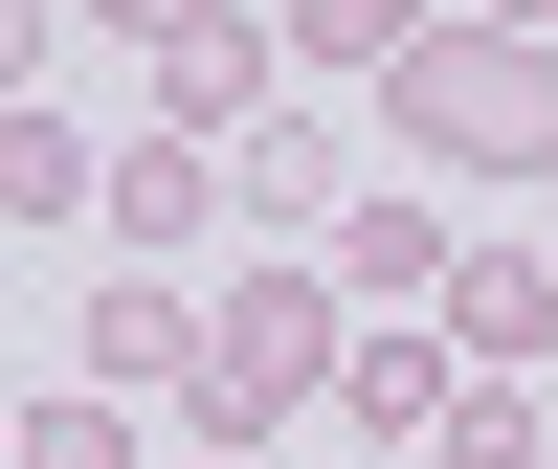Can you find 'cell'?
Instances as JSON below:
<instances>
[{
    "instance_id": "obj_1",
    "label": "cell",
    "mask_w": 558,
    "mask_h": 469,
    "mask_svg": "<svg viewBox=\"0 0 558 469\" xmlns=\"http://www.w3.org/2000/svg\"><path fill=\"white\" fill-rule=\"evenodd\" d=\"M202 313H223V336H202V402H179L202 447L313 425V402H336V358H357V291H336V268H246V291H202Z\"/></svg>"
},
{
    "instance_id": "obj_14",
    "label": "cell",
    "mask_w": 558,
    "mask_h": 469,
    "mask_svg": "<svg viewBox=\"0 0 558 469\" xmlns=\"http://www.w3.org/2000/svg\"><path fill=\"white\" fill-rule=\"evenodd\" d=\"M89 23H112V45H157V68H179V45L223 23V0H89Z\"/></svg>"
},
{
    "instance_id": "obj_11",
    "label": "cell",
    "mask_w": 558,
    "mask_h": 469,
    "mask_svg": "<svg viewBox=\"0 0 558 469\" xmlns=\"http://www.w3.org/2000/svg\"><path fill=\"white\" fill-rule=\"evenodd\" d=\"M23 469H157V447H134L112 381H68V402H23Z\"/></svg>"
},
{
    "instance_id": "obj_7",
    "label": "cell",
    "mask_w": 558,
    "mask_h": 469,
    "mask_svg": "<svg viewBox=\"0 0 558 469\" xmlns=\"http://www.w3.org/2000/svg\"><path fill=\"white\" fill-rule=\"evenodd\" d=\"M223 202H246V224H357V134L336 112H268L246 157H223Z\"/></svg>"
},
{
    "instance_id": "obj_6",
    "label": "cell",
    "mask_w": 558,
    "mask_h": 469,
    "mask_svg": "<svg viewBox=\"0 0 558 469\" xmlns=\"http://www.w3.org/2000/svg\"><path fill=\"white\" fill-rule=\"evenodd\" d=\"M447 268H470V224H425V179L336 224V291H357V313H447Z\"/></svg>"
},
{
    "instance_id": "obj_15",
    "label": "cell",
    "mask_w": 558,
    "mask_h": 469,
    "mask_svg": "<svg viewBox=\"0 0 558 469\" xmlns=\"http://www.w3.org/2000/svg\"><path fill=\"white\" fill-rule=\"evenodd\" d=\"M447 23H514V45H536V23H558V0H447Z\"/></svg>"
},
{
    "instance_id": "obj_13",
    "label": "cell",
    "mask_w": 558,
    "mask_h": 469,
    "mask_svg": "<svg viewBox=\"0 0 558 469\" xmlns=\"http://www.w3.org/2000/svg\"><path fill=\"white\" fill-rule=\"evenodd\" d=\"M45 68H68V0H0V112H45Z\"/></svg>"
},
{
    "instance_id": "obj_12",
    "label": "cell",
    "mask_w": 558,
    "mask_h": 469,
    "mask_svg": "<svg viewBox=\"0 0 558 469\" xmlns=\"http://www.w3.org/2000/svg\"><path fill=\"white\" fill-rule=\"evenodd\" d=\"M425 469H536V402H514V381H470V402L425 425Z\"/></svg>"
},
{
    "instance_id": "obj_16",
    "label": "cell",
    "mask_w": 558,
    "mask_h": 469,
    "mask_svg": "<svg viewBox=\"0 0 558 469\" xmlns=\"http://www.w3.org/2000/svg\"><path fill=\"white\" fill-rule=\"evenodd\" d=\"M0 469H23V425H0Z\"/></svg>"
},
{
    "instance_id": "obj_8",
    "label": "cell",
    "mask_w": 558,
    "mask_h": 469,
    "mask_svg": "<svg viewBox=\"0 0 558 469\" xmlns=\"http://www.w3.org/2000/svg\"><path fill=\"white\" fill-rule=\"evenodd\" d=\"M536 336H558V246H470L447 268V358H470V381H514Z\"/></svg>"
},
{
    "instance_id": "obj_3",
    "label": "cell",
    "mask_w": 558,
    "mask_h": 469,
    "mask_svg": "<svg viewBox=\"0 0 558 469\" xmlns=\"http://www.w3.org/2000/svg\"><path fill=\"white\" fill-rule=\"evenodd\" d=\"M447 402H470V358H447V336H425V313H357V358H336V425H357V447H402V469H425V425H447Z\"/></svg>"
},
{
    "instance_id": "obj_4",
    "label": "cell",
    "mask_w": 558,
    "mask_h": 469,
    "mask_svg": "<svg viewBox=\"0 0 558 469\" xmlns=\"http://www.w3.org/2000/svg\"><path fill=\"white\" fill-rule=\"evenodd\" d=\"M89 224H112V268H179L202 224H246V202H223L202 134H112V202H89Z\"/></svg>"
},
{
    "instance_id": "obj_5",
    "label": "cell",
    "mask_w": 558,
    "mask_h": 469,
    "mask_svg": "<svg viewBox=\"0 0 558 469\" xmlns=\"http://www.w3.org/2000/svg\"><path fill=\"white\" fill-rule=\"evenodd\" d=\"M202 336H223V313L202 291H179V268H112V291H89V381H112V402H202Z\"/></svg>"
},
{
    "instance_id": "obj_10",
    "label": "cell",
    "mask_w": 558,
    "mask_h": 469,
    "mask_svg": "<svg viewBox=\"0 0 558 469\" xmlns=\"http://www.w3.org/2000/svg\"><path fill=\"white\" fill-rule=\"evenodd\" d=\"M89 202H112V157L68 112H0V224H89Z\"/></svg>"
},
{
    "instance_id": "obj_2",
    "label": "cell",
    "mask_w": 558,
    "mask_h": 469,
    "mask_svg": "<svg viewBox=\"0 0 558 469\" xmlns=\"http://www.w3.org/2000/svg\"><path fill=\"white\" fill-rule=\"evenodd\" d=\"M380 134L425 179H558V45H514V23H447L425 68L380 89Z\"/></svg>"
},
{
    "instance_id": "obj_9",
    "label": "cell",
    "mask_w": 558,
    "mask_h": 469,
    "mask_svg": "<svg viewBox=\"0 0 558 469\" xmlns=\"http://www.w3.org/2000/svg\"><path fill=\"white\" fill-rule=\"evenodd\" d=\"M268 45H291L313 89H402V68H425L447 23H425V0H291V23H268Z\"/></svg>"
}]
</instances>
